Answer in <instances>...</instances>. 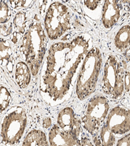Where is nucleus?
<instances>
[{"instance_id": "f257e3e1", "label": "nucleus", "mask_w": 130, "mask_h": 146, "mask_svg": "<svg viewBox=\"0 0 130 146\" xmlns=\"http://www.w3.org/2000/svg\"><path fill=\"white\" fill-rule=\"evenodd\" d=\"M93 46V38L83 33L68 42L49 47L40 72L39 91L47 104L55 107L72 97L81 64Z\"/></svg>"}, {"instance_id": "f03ea898", "label": "nucleus", "mask_w": 130, "mask_h": 146, "mask_svg": "<svg viewBox=\"0 0 130 146\" xmlns=\"http://www.w3.org/2000/svg\"><path fill=\"white\" fill-rule=\"evenodd\" d=\"M47 37L41 20L35 15L23 35L19 48L20 54L33 76L39 74L46 55Z\"/></svg>"}, {"instance_id": "7ed1b4c3", "label": "nucleus", "mask_w": 130, "mask_h": 146, "mask_svg": "<svg viewBox=\"0 0 130 146\" xmlns=\"http://www.w3.org/2000/svg\"><path fill=\"white\" fill-rule=\"evenodd\" d=\"M102 63L100 49L97 47L92 48L83 61L75 82V94L79 100H85L95 92Z\"/></svg>"}, {"instance_id": "20e7f679", "label": "nucleus", "mask_w": 130, "mask_h": 146, "mask_svg": "<svg viewBox=\"0 0 130 146\" xmlns=\"http://www.w3.org/2000/svg\"><path fill=\"white\" fill-rule=\"evenodd\" d=\"M47 36L51 40L59 38L72 29V15L69 8L62 2L51 3L44 20Z\"/></svg>"}, {"instance_id": "39448f33", "label": "nucleus", "mask_w": 130, "mask_h": 146, "mask_svg": "<svg viewBox=\"0 0 130 146\" xmlns=\"http://www.w3.org/2000/svg\"><path fill=\"white\" fill-rule=\"evenodd\" d=\"M124 74L122 64L117 56L109 55L104 64L101 85L103 92L115 100L124 94Z\"/></svg>"}, {"instance_id": "423d86ee", "label": "nucleus", "mask_w": 130, "mask_h": 146, "mask_svg": "<svg viewBox=\"0 0 130 146\" xmlns=\"http://www.w3.org/2000/svg\"><path fill=\"white\" fill-rule=\"evenodd\" d=\"M27 124V117L22 107L15 106L9 109L1 123L0 135L5 144L15 145L20 142Z\"/></svg>"}, {"instance_id": "0eeeda50", "label": "nucleus", "mask_w": 130, "mask_h": 146, "mask_svg": "<svg viewBox=\"0 0 130 146\" xmlns=\"http://www.w3.org/2000/svg\"><path fill=\"white\" fill-rule=\"evenodd\" d=\"M109 112V104L105 96H94L87 103L81 117V125L93 136L98 135Z\"/></svg>"}, {"instance_id": "6e6552de", "label": "nucleus", "mask_w": 130, "mask_h": 146, "mask_svg": "<svg viewBox=\"0 0 130 146\" xmlns=\"http://www.w3.org/2000/svg\"><path fill=\"white\" fill-rule=\"evenodd\" d=\"M115 135H124L130 131V109L116 106L108 113L105 122Z\"/></svg>"}, {"instance_id": "1a4fd4ad", "label": "nucleus", "mask_w": 130, "mask_h": 146, "mask_svg": "<svg viewBox=\"0 0 130 146\" xmlns=\"http://www.w3.org/2000/svg\"><path fill=\"white\" fill-rule=\"evenodd\" d=\"M57 125L64 131L70 132L79 139H81L83 131L81 120L75 116L72 108L65 107L59 112L57 119Z\"/></svg>"}, {"instance_id": "9d476101", "label": "nucleus", "mask_w": 130, "mask_h": 146, "mask_svg": "<svg viewBox=\"0 0 130 146\" xmlns=\"http://www.w3.org/2000/svg\"><path fill=\"white\" fill-rule=\"evenodd\" d=\"M48 138L50 146H81L80 139L70 132L64 131L57 124L49 129Z\"/></svg>"}, {"instance_id": "9b49d317", "label": "nucleus", "mask_w": 130, "mask_h": 146, "mask_svg": "<svg viewBox=\"0 0 130 146\" xmlns=\"http://www.w3.org/2000/svg\"><path fill=\"white\" fill-rule=\"evenodd\" d=\"M120 2L117 1H103L101 20L105 29H111L118 22L120 17Z\"/></svg>"}, {"instance_id": "f8f14e48", "label": "nucleus", "mask_w": 130, "mask_h": 146, "mask_svg": "<svg viewBox=\"0 0 130 146\" xmlns=\"http://www.w3.org/2000/svg\"><path fill=\"white\" fill-rule=\"evenodd\" d=\"M13 51L7 40L0 37V65L5 67L8 72L12 74L14 68Z\"/></svg>"}, {"instance_id": "ddd939ff", "label": "nucleus", "mask_w": 130, "mask_h": 146, "mask_svg": "<svg viewBox=\"0 0 130 146\" xmlns=\"http://www.w3.org/2000/svg\"><path fill=\"white\" fill-rule=\"evenodd\" d=\"M15 77L16 83L20 88L25 89L29 85L31 72L28 65L23 61L18 62L15 66Z\"/></svg>"}, {"instance_id": "4468645a", "label": "nucleus", "mask_w": 130, "mask_h": 146, "mask_svg": "<svg viewBox=\"0 0 130 146\" xmlns=\"http://www.w3.org/2000/svg\"><path fill=\"white\" fill-rule=\"evenodd\" d=\"M22 146H50L44 131L39 129L31 131L23 140Z\"/></svg>"}, {"instance_id": "2eb2a0df", "label": "nucleus", "mask_w": 130, "mask_h": 146, "mask_svg": "<svg viewBox=\"0 0 130 146\" xmlns=\"http://www.w3.org/2000/svg\"><path fill=\"white\" fill-rule=\"evenodd\" d=\"M114 44L118 50L124 51L130 47V25L122 26L116 34Z\"/></svg>"}, {"instance_id": "dca6fc26", "label": "nucleus", "mask_w": 130, "mask_h": 146, "mask_svg": "<svg viewBox=\"0 0 130 146\" xmlns=\"http://www.w3.org/2000/svg\"><path fill=\"white\" fill-rule=\"evenodd\" d=\"M86 15L94 20H97L101 15L103 2L101 1H84L83 2Z\"/></svg>"}, {"instance_id": "f3484780", "label": "nucleus", "mask_w": 130, "mask_h": 146, "mask_svg": "<svg viewBox=\"0 0 130 146\" xmlns=\"http://www.w3.org/2000/svg\"><path fill=\"white\" fill-rule=\"evenodd\" d=\"M99 136L101 140V146H114L116 141L115 135L105 123L101 127Z\"/></svg>"}, {"instance_id": "a211bd4d", "label": "nucleus", "mask_w": 130, "mask_h": 146, "mask_svg": "<svg viewBox=\"0 0 130 146\" xmlns=\"http://www.w3.org/2000/svg\"><path fill=\"white\" fill-rule=\"evenodd\" d=\"M27 16L23 12H19L15 15L13 19V27L15 32L22 35H24L26 31V23H27Z\"/></svg>"}, {"instance_id": "6ab92c4d", "label": "nucleus", "mask_w": 130, "mask_h": 146, "mask_svg": "<svg viewBox=\"0 0 130 146\" xmlns=\"http://www.w3.org/2000/svg\"><path fill=\"white\" fill-rule=\"evenodd\" d=\"M12 101V96L5 86L0 85V114L5 111Z\"/></svg>"}, {"instance_id": "aec40b11", "label": "nucleus", "mask_w": 130, "mask_h": 146, "mask_svg": "<svg viewBox=\"0 0 130 146\" xmlns=\"http://www.w3.org/2000/svg\"><path fill=\"white\" fill-rule=\"evenodd\" d=\"M11 16V9L7 2L0 0V25L9 22Z\"/></svg>"}, {"instance_id": "412c9836", "label": "nucleus", "mask_w": 130, "mask_h": 146, "mask_svg": "<svg viewBox=\"0 0 130 146\" xmlns=\"http://www.w3.org/2000/svg\"><path fill=\"white\" fill-rule=\"evenodd\" d=\"M13 23L12 22L1 24L0 25V35L5 37L11 36L13 33Z\"/></svg>"}, {"instance_id": "4be33fe9", "label": "nucleus", "mask_w": 130, "mask_h": 146, "mask_svg": "<svg viewBox=\"0 0 130 146\" xmlns=\"http://www.w3.org/2000/svg\"><path fill=\"white\" fill-rule=\"evenodd\" d=\"M9 5L15 9H25L30 6L33 3L32 1H9L7 2Z\"/></svg>"}, {"instance_id": "5701e85b", "label": "nucleus", "mask_w": 130, "mask_h": 146, "mask_svg": "<svg viewBox=\"0 0 130 146\" xmlns=\"http://www.w3.org/2000/svg\"><path fill=\"white\" fill-rule=\"evenodd\" d=\"M116 146H130V133L127 134L117 141Z\"/></svg>"}, {"instance_id": "b1692460", "label": "nucleus", "mask_w": 130, "mask_h": 146, "mask_svg": "<svg viewBox=\"0 0 130 146\" xmlns=\"http://www.w3.org/2000/svg\"><path fill=\"white\" fill-rule=\"evenodd\" d=\"M124 90L129 92L130 90V72L129 71L125 72L124 77Z\"/></svg>"}, {"instance_id": "393cba45", "label": "nucleus", "mask_w": 130, "mask_h": 146, "mask_svg": "<svg viewBox=\"0 0 130 146\" xmlns=\"http://www.w3.org/2000/svg\"><path fill=\"white\" fill-rule=\"evenodd\" d=\"M22 35L18 33L13 31V34L11 35V42H13L14 44H16L20 42L21 40H22Z\"/></svg>"}, {"instance_id": "a878e982", "label": "nucleus", "mask_w": 130, "mask_h": 146, "mask_svg": "<svg viewBox=\"0 0 130 146\" xmlns=\"http://www.w3.org/2000/svg\"><path fill=\"white\" fill-rule=\"evenodd\" d=\"M80 143L81 146H94V143L91 142V140L87 136H83L80 139Z\"/></svg>"}, {"instance_id": "bb28decb", "label": "nucleus", "mask_w": 130, "mask_h": 146, "mask_svg": "<svg viewBox=\"0 0 130 146\" xmlns=\"http://www.w3.org/2000/svg\"><path fill=\"white\" fill-rule=\"evenodd\" d=\"M52 125V121L51 119L49 117H44L42 120V125H43V127L44 129H48L49 127H51Z\"/></svg>"}, {"instance_id": "cd10ccee", "label": "nucleus", "mask_w": 130, "mask_h": 146, "mask_svg": "<svg viewBox=\"0 0 130 146\" xmlns=\"http://www.w3.org/2000/svg\"><path fill=\"white\" fill-rule=\"evenodd\" d=\"M93 143L94 146H101V140L98 135L93 136Z\"/></svg>"}, {"instance_id": "c85d7f7f", "label": "nucleus", "mask_w": 130, "mask_h": 146, "mask_svg": "<svg viewBox=\"0 0 130 146\" xmlns=\"http://www.w3.org/2000/svg\"><path fill=\"white\" fill-rule=\"evenodd\" d=\"M124 55L125 56V57H126L127 59L130 60V47L126 49V51H125Z\"/></svg>"}, {"instance_id": "c756f323", "label": "nucleus", "mask_w": 130, "mask_h": 146, "mask_svg": "<svg viewBox=\"0 0 130 146\" xmlns=\"http://www.w3.org/2000/svg\"><path fill=\"white\" fill-rule=\"evenodd\" d=\"M129 97H130V90H129Z\"/></svg>"}, {"instance_id": "7c9ffc66", "label": "nucleus", "mask_w": 130, "mask_h": 146, "mask_svg": "<svg viewBox=\"0 0 130 146\" xmlns=\"http://www.w3.org/2000/svg\"><path fill=\"white\" fill-rule=\"evenodd\" d=\"M0 78H1V74H0Z\"/></svg>"}]
</instances>
